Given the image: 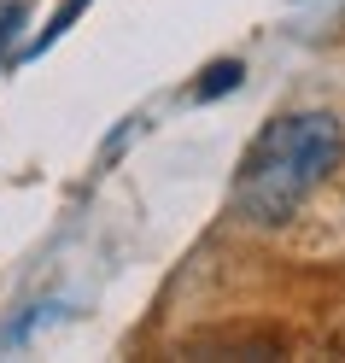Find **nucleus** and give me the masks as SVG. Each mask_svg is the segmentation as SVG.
I'll use <instances>...</instances> for the list:
<instances>
[{
  "instance_id": "nucleus-2",
  "label": "nucleus",
  "mask_w": 345,
  "mask_h": 363,
  "mask_svg": "<svg viewBox=\"0 0 345 363\" xmlns=\"http://www.w3.org/2000/svg\"><path fill=\"white\" fill-rule=\"evenodd\" d=\"M228 88H240V65H234V59L211 65V71H205V82L193 88V94H199V100H217V94H228Z\"/></svg>"
},
{
  "instance_id": "nucleus-4",
  "label": "nucleus",
  "mask_w": 345,
  "mask_h": 363,
  "mask_svg": "<svg viewBox=\"0 0 345 363\" xmlns=\"http://www.w3.org/2000/svg\"><path fill=\"white\" fill-rule=\"evenodd\" d=\"M18 24H24V0H0V53L12 48V35H18Z\"/></svg>"
},
{
  "instance_id": "nucleus-3",
  "label": "nucleus",
  "mask_w": 345,
  "mask_h": 363,
  "mask_svg": "<svg viewBox=\"0 0 345 363\" xmlns=\"http://www.w3.org/2000/svg\"><path fill=\"white\" fill-rule=\"evenodd\" d=\"M82 6H88V0H64V6L53 12V24H47V30H41V35H35V48H30V53H41V48H53V41H59L64 30H71V18H77Z\"/></svg>"
},
{
  "instance_id": "nucleus-1",
  "label": "nucleus",
  "mask_w": 345,
  "mask_h": 363,
  "mask_svg": "<svg viewBox=\"0 0 345 363\" xmlns=\"http://www.w3.org/2000/svg\"><path fill=\"white\" fill-rule=\"evenodd\" d=\"M339 152H345V129L334 111H287V118H275L240 158L234 211L246 223H287L328 182Z\"/></svg>"
}]
</instances>
